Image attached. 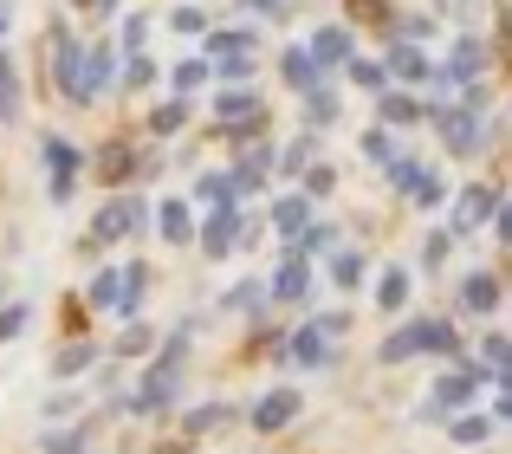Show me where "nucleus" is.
I'll list each match as a JSON object with an SVG mask.
<instances>
[{
    "label": "nucleus",
    "mask_w": 512,
    "mask_h": 454,
    "mask_svg": "<svg viewBox=\"0 0 512 454\" xmlns=\"http://www.w3.org/2000/svg\"><path fill=\"white\" fill-rule=\"evenodd\" d=\"M253 26H227V33H201V59H247Z\"/></svg>",
    "instance_id": "aec40b11"
},
{
    "label": "nucleus",
    "mask_w": 512,
    "mask_h": 454,
    "mask_svg": "<svg viewBox=\"0 0 512 454\" xmlns=\"http://www.w3.org/2000/svg\"><path fill=\"white\" fill-rule=\"evenodd\" d=\"M143 286H150V266H124V305H117V312H137V305H143Z\"/></svg>",
    "instance_id": "58836bf2"
},
{
    "label": "nucleus",
    "mask_w": 512,
    "mask_h": 454,
    "mask_svg": "<svg viewBox=\"0 0 512 454\" xmlns=\"http://www.w3.org/2000/svg\"><path fill=\"white\" fill-rule=\"evenodd\" d=\"M150 344H156V331H150V325H130L124 338H117V357H143Z\"/></svg>",
    "instance_id": "79ce46f5"
},
{
    "label": "nucleus",
    "mask_w": 512,
    "mask_h": 454,
    "mask_svg": "<svg viewBox=\"0 0 512 454\" xmlns=\"http://www.w3.org/2000/svg\"><path fill=\"white\" fill-rule=\"evenodd\" d=\"M117 85V46L111 39H98V46H85V72H78V104H91L98 91Z\"/></svg>",
    "instance_id": "6e6552de"
},
{
    "label": "nucleus",
    "mask_w": 512,
    "mask_h": 454,
    "mask_svg": "<svg viewBox=\"0 0 512 454\" xmlns=\"http://www.w3.org/2000/svg\"><path fill=\"white\" fill-rule=\"evenodd\" d=\"M448 435H454L461 448H480V442L493 435V422H487V416H454V422H448Z\"/></svg>",
    "instance_id": "f704fd0d"
},
{
    "label": "nucleus",
    "mask_w": 512,
    "mask_h": 454,
    "mask_svg": "<svg viewBox=\"0 0 512 454\" xmlns=\"http://www.w3.org/2000/svg\"><path fill=\"white\" fill-rule=\"evenodd\" d=\"M493 383H500V390L512 396V364H500V377H493Z\"/></svg>",
    "instance_id": "4d7b16f0"
},
{
    "label": "nucleus",
    "mask_w": 512,
    "mask_h": 454,
    "mask_svg": "<svg viewBox=\"0 0 512 454\" xmlns=\"http://www.w3.org/2000/svg\"><path fill=\"white\" fill-rule=\"evenodd\" d=\"M363 150H370L376 163H396V156H389V137H383V130H370V137H363Z\"/></svg>",
    "instance_id": "864d4df0"
},
{
    "label": "nucleus",
    "mask_w": 512,
    "mask_h": 454,
    "mask_svg": "<svg viewBox=\"0 0 512 454\" xmlns=\"http://www.w3.org/2000/svg\"><path fill=\"white\" fill-rule=\"evenodd\" d=\"M305 117H312V130H325V124H338V98H331L325 85L318 91H305Z\"/></svg>",
    "instance_id": "e433bc0d"
},
{
    "label": "nucleus",
    "mask_w": 512,
    "mask_h": 454,
    "mask_svg": "<svg viewBox=\"0 0 512 454\" xmlns=\"http://www.w3.org/2000/svg\"><path fill=\"white\" fill-rule=\"evenodd\" d=\"M273 227L286 240H299L305 227H312V202H305V195H279V202H273Z\"/></svg>",
    "instance_id": "393cba45"
},
{
    "label": "nucleus",
    "mask_w": 512,
    "mask_h": 454,
    "mask_svg": "<svg viewBox=\"0 0 512 454\" xmlns=\"http://www.w3.org/2000/svg\"><path fill=\"white\" fill-rule=\"evenodd\" d=\"M0 39H7V0H0Z\"/></svg>",
    "instance_id": "bf43d9fd"
},
{
    "label": "nucleus",
    "mask_w": 512,
    "mask_h": 454,
    "mask_svg": "<svg viewBox=\"0 0 512 454\" xmlns=\"http://www.w3.org/2000/svg\"><path fill=\"white\" fill-rule=\"evenodd\" d=\"M402 357H422V344H415V325H402V331H389V338H383V364H402Z\"/></svg>",
    "instance_id": "4c0bfd02"
},
{
    "label": "nucleus",
    "mask_w": 512,
    "mask_h": 454,
    "mask_svg": "<svg viewBox=\"0 0 512 454\" xmlns=\"http://www.w3.org/2000/svg\"><path fill=\"white\" fill-rule=\"evenodd\" d=\"M435 130L441 143H448V156H480V143H487V130H480V111H467V104H454V111H435Z\"/></svg>",
    "instance_id": "20e7f679"
},
{
    "label": "nucleus",
    "mask_w": 512,
    "mask_h": 454,
    "mask_svg": "<svg viewBox=\"0 0 512 454\" xmlns=\"http://www.w3.org/2000/svg\"><path fill=\"white\" fill-rule=\"evenodd\" d=\"M448 247H454L448 227H441V234H428V240H422V266H441V260H448Z\"/></svg>",
    "instance_id": "49530a36"
},
{
    "label": "nucleus",
    "mask_w": 512,
    "mask_h": 454,
    "mask_svg": "<svg viewBox=\"0 0 512 454\" xmlns=\"http://www.w3.org/2000/svg\"><path fill=\"white\" fill-rule=\"evenodd\" d=\"M389 182H396L415 208H435L441 195H448V189H441V176H428V163H415V156H396V163H389Z\"/></svg>",
    "instance_id": "423d86ee"
},
{
    "label": "nucleus",
    "mask_w": 512,
    "mask_h": 454,
    "mask_svg": "<svg viewBox=\"0 0 512 454\" xmlns=\"http://www.w3.org/2000/svg\"><path fill=\"white\" fill-rule=\"evenodd\" d=\"M286 351L299 357V364H325V357H331V351H325V338H318L312 325H299V331H292V338H286Z\"/></svg>",
    "instance_id": "c756f323"
},
{
    "label": "nucleus",
    "mask_w": 512,
    "mask_h": 454,
    "mask_svg": "<svg viewBox=\"0 0 512 454\" xmlns=\"http://www.w3.org/2000/svg\"><path fill=\"white\" fill-rule=\"evenodd\" d=\"M500 416H506V422H512V396H506V403H500Z\"/></svg>",
    "instance_id": "052dcab7"
},
{
    "label": "nucleus",
    "mask_w": 512,
    "mask_h": 454,
    "mask_svg": "<svg viewBox=\"0 0 512 454\" xmlns=\"http://www.w3.org/2000/svg\"><path fill=\"white\" fill-rule=\"evenodd\" d=\"M312 286H318L312 260H286V266H279V273H273V286H266V292H273L279 305H299V299H305V292H312Z\"/></svg>",
    "instance_id": "f3484780"
},
{
    "label": "nucleus",
    "mask_w": 512,
    "mask_h": 454,
    "mask_svg": "<svg viewBox=\"0 0 512 454\" xmlns=\"http://www.w3.org/2000/svg\"><path fill=\"white\" fill-rule=\"evenodd\" d=\"M493 215H500V189H493V182H467V189L454 195V227H448V234H474V227H493Z\"/></svg>",
    "instance_id": "39448f33"
},
{
    "label": "nucleus",
    "mask_w": 512,
    "mask_h": 454,
    "mask_svg": "<svg viewBox=\"0 0 512 454\" xmlns=\"http://www.w3.org/2000/svg\"><path fill=\"white\" fill-rule=\"evenodd\" d=\"M344 72H350V85H357V91H376V98H383V91H389V72H383V65H376V59H350Z\"/></svg>",
    "instance_id": "7c9ffc66"
},
{
    "label": "nucleus",
    "mask_w": 512,
    "mask_h": 454,
    "mask_svg": "<svg viewBox=\"0 0 512 454\" xmlns=\"http://www.w3.org/2000/svg\"><path fill=\"white\" fill-rule=\"evenodd\" d=\"M46 169H52V202H72V189H78V169H85V156L72 150L65 137H46Z\"/></svg>",
    "instance_id": "9d476101"
},
{
    "label": "nucleus",
    "mask_w": 512,
    "mask_h": 454,
    "mask_svg": "<svg viewBox=\"0 0 512 454\" xmlns=\"http://www.w3.org/2000/svg\"><path fill=\"white\" fill-rule=\"evenodd\" d=\"M98 182H130V176H143V163H137V150H130L124 137H111V143H98Z\"/></svg>",
    "instance_id": "4468645a"
},
{
    "label": "nucleus",
    "mask_w": 512,
    "mask_h": 454,
    "mask_svg": "<svg viewBox=\"0 0 512 454\" xmlns=\"http://www.w3.org/2000/svg\"><path fill=\"white\" fill-rule=\"evenodd\" d=\"M299 182H305L299 195H305V202H312V195H331V189H338V169H331V163H312V169H305Z\"/></svg>",
    "instance_id": "ea45409f"
},
{
    "label": "nucleus",
    "mask_w": 512,
    "mask_h": 454,
    "mask_svg": "<svg viewBox=\"0 0 512 454\" xmlns=\"http://www.w3.org/2000/svg\"><path fill=\"white\" fill-rule=\"evenodd\" d=\"M91 305H98V312H117V305H124V273H98L91 279Z\"/></svg>",
    "instance_id": "2f4dec72"
},
{
    "label": "nucleus",
    "mask_w": 512,
    "mask_h": 454,
    "mask_svg": "<svg viewBox=\"0 0 512 454\" xmlns=\"http://www.w3.org/2000/svg\"><path fill=\"white\" fill-rule=\"evenodd\" d=\"M143 221H150V208H143L137 195H117V202H111V208L98 215V234H91L85 247H104V240H124V234H137Z\"/></svg>",
    "instance_id": "1a4fd4ad"
},
{
    "label": "nucleus",
    "mask_w": 512,
    "mask_h": 454,
    "mask_svg": "<svg viewBox=\"0 0 512 454\" xmlns=\"http://www.w3.org/2000/svg\"><path fill=\"white\" fill-rule=\"evenodd\" d=\"M493 234H500L506 247H512V202H500V215H493Z\"/></svg>",
    "instance_id": "6e6d98bb"
},
{
    "label": "nucleus",
    "mask_w": 512,
    "mask_h": 454,
    "mask_svg": "<svg viewBox=\"0 0 512 454\" xmlns=\"http://www.w3.org/2000/svg\"><path fill=\"white\" fill-rule=\"evenodd\" d=\"M273 163H279V156H273V143H253V150L240 156L234 169H227V182H234V195H253V189H260L266 176H273Z\"/></svg>",
    "instance_id": "ddd939ff"
},
{
    "label": "nucleus",
    "mask_w": 512,
    "mask_h": 454,
    "mask_svg": "<svg viewBox=\"0 0 512 454\" xmlns=\"http://www.w3.org/2000/svg\"><path fill=\"white\" fill-rule=\"evenodd\" d=\"M169 26H175V33H208V13H201V7H175Z\"/></svg>",
    "instance_id": "37998d69"
},
{
    "label": "nucleus",
    "mask_w": 512,
    "mask_h": 454,
    "mask_svg": "<svg viewBox=\"0 0 512 454\" xmlns=\"http://www.w3.org/2000/svg\"><path fill=\"white\" fill-rule=\"evenodd\" d=\"M279 78H286V85L299 91V98H305V91H318V85H325V72L312 65V52H305V46H286V59H279Z\"/></svg>",
    "instance_id": "6ab92c4d"
},
{
    "label": "nucleus",
    "mask_w": 512,
    "mask_h": 454,
    "mask_svg": "<svg viewBox=\"0 0 512 454\" xmlns=\"http://www.w3.org/2000/svg\"><path fill=\"white\" fill-rule=\"evenodd\" d=\"M150 78H156L150 52H130V59H124V72H117V85H124V91H150Z\"/></svg>",
    "instance_id": "473e14b6"
},
{
    "label": "nucleus",
    "mask_w": 512,
    "mask_h": 454,
    "mask_svg": "<svg viewBox=\"0 0 512 454\" xmlns=\"http://www.w3.org/2000/svg\"><path fill=\"white\" fill-rule=\"evenodd\" d=\"M46 454H85V429H65V435H52Z\"/></svg>",
    "instance_id": "de8ad7c7"
},
{
    "label": "nucleus",
    "mask_w": 512,
    "mask_h": 454,
    "mask_svg": "<svg viewBox=\"0 0 512 454\" xmlns=\"http://www.w3.org/2000/svg\"><path fill=\"white\" fill-rule=\"evenodd\" d=\"M350 13H370V26H389V13H383V0H350Z\"/></svg>",
    "instance_id": "5fc2aeb1"
},
{
    "label": "nucleus",
    "mask_w": 512,
    "mask_h": 454,
    "mask_svg": "<svg viewBox=\"0 0 512 454\" xmlns=\"http://www.w3.org/2000/svg\"><path fill=\"white\" fill-rule=\"evenodd\" d=\"M299 409H305V390H292V383H286V390H266L260 403H253V429H260V435H279L292 416H299Z\"/></svg>",
    "instance_id": "9b49d317"
},
{
    "label": "nucleus",
    "mask_w": 512,
    "mask_h": 454,
    "mask_svg": "<svg viewBox=\"0 0 512 454\" xmlns=\"http://www.w3.org/2000/svg\"><path fill=\"white\" fill-rule=\"evenodd\" d=\"M415 344L422 351H441V357H461V331L448 318H415Z\"/></svg>",
    "instance_id": "b1692460"
},
{
    "label": "nucleus",
    "mask_w": 512,
    "mask_h": 454,
    "mask_svg": "<svg viewBox=\"0 0 512 454\" xmlns=\"http://www.w3.org/2000/svg\"><path fill=\"white\" fill-rule=\"evenodd\" d=\"M91 364H98V344L78 338V344H65V351L52 357V377H78V370H91Z\"/></svg>",
    "instance_id": "c85d7f7f"
},
{
    "label": "nucleus",
    "mask_w": 512,
    "mask_h": 454,
    "mask_svg": "<svg viewBox=\"0 0 512 454\" xmlns=\"http://www.w3.org/2000/svg\"><path fill=\"white\" fill-rule=\"evenodd\" d=\"M175 91H182V98H188V91H201V85H208V78H214V65L208 59H182V65H175Z\"/></svg>",
    "instance_id": "72a5a7b5"
},
{
    "label": "nucleus",
    "mask_w": 512,
    "mask_h": 454,
    "mask_svg": "<svg viewBox=\"0 0 512 454\" xmlns=\"http://www.w3.org/2000/svg\"><path fill=\"white\" fill-rule=\"evenodd\" d=\"M214 72H221L227 85H247V78H253V59H221V65H214Z\"/></svg>",
    "instance_id": "09e8293b"
},
{
    "label": "nucleus",
    "mask_w": 512,
    "mask_h": 454,
    "mask_svg": "<svg viewBox=\"0 0 512 454\" xmlns=\"http://www.w3.org/2000/svg\"><path fill=\"white\" fill-rule=\"evenodd\" d=\"M305 52H312L318 72H325V65H350V59H357V52H350V33H344V26H318Z\"/></svg>",
    "instance_id": "a211bd4d"
},
{
    "label": "nucleus",
    "mask_w": 512,
    "mask_h": 454,
    "mask_svg": "<svg viewBox=\"0 0 512 454\" xmlns=\"http://www.w3.org/2000/svg\"><path fill=\"white\" fill-rule=\"evenodd\" d=\"M493 305H500V279H493V273H467V279H461V312L487 318Z\"/></svg>",
    "instance_id": "4be33fe9"
},
{
    "label": "nucleus",
    "mask_w": 512,
    "mask_h": 454,
    "mask_svg": "<svg viewBox=\"0 0 512 454\" xmlns=\"http://www.w3.org/2000/svg\"><path fill=\"white\" fill-rule=\"evenodd\" d=\"M26 318H33L26 305H7V312H0V344H13V338H20V331H26Z\"/></svg>",
    "instance_id": "a18cd8bd"
},
{
    "label": "nucleus",
    "mask_w": 512,
    "mask_h": 454,
    "mask_svg": "<svg viewBox=\"0 0 512 454\" xmlns=\"http://www.w3.org/2000/svg\"><path fill=\"white\" fill-rule=\"evenodd\" d=\"M78 72H85V46H78L65 26H52V78H59V91L78 104Z\"/></svg>",
    "instance_id": "f8f14e48"
},
{
    "label": "nucleus",
    "mask_w": 512,
    "mask_h": 454,
    "mask_svg": "<svg viewBox=\"0 0 512 454\" xmlns=\"http://www.w3.org/2000/svg\"><path fill=\"white\" fill-rule=\"evenodd\" d=\"M182 124H188V104L182 98H169V104H156V111H150V130H156V137H175Z\"/></svg>",
    "instance_id": "c9c22d12"
},
{
    "label": "nucleus",
    "mask_w": 512,
    "mask_h": 454,
    "mask_svg": "<svg viewBox=\"0 0 512 454\" xmlns=\"http://www.w3.org/2000/svg\"><path fill=\"white\" fill-rule=\"evenodd\" d=\"M376 117H383L389 130H415L428 117V104L415 98V91H383V98H376Z\"/></svg>",
    "instance_id": "dca6fc26"
},
{
    "label": "nucleus",
    "mask_w": 512,
    "mask_h": 454,
    "mask_svg": "<svg viewBox=\"0 0 512 454\" xmlns=\"http://www.w3.org/2000/svg\"><path fill=\"white\" fill-rule=\"evenodd\" d=\"M234 416V409H221V403H208V409H195V416H188V435H201V429H221V422Z\"/></svg>",
    "instance_id": "c03bdc74"
},
{
    "label": "nucleus",
    "mask_w": 512,
    "mask_h": 454,
    "mask_svg": "<svg viewBox=\"0 0 512 454\" xmlns=\"http://www.w3.org/2000/svg\"><path fill=\"white\" fill-rule=\"evenodd\" d=\"M312 331H318V338H344L350 318H344V312H325V318H312Z\"/></svg>",
    "instance_id": "8fccbe9b"
},
{
    "label": "nucleus",
    "mask_w": 512,
    "mask_h": 454,
    "mask_svg": "<svg viewBox=\"0 0 512 454\" xmlns=\"http://www.w3.org/2000/svg\"><path fill=\"white\" fill-rule=\"evenodd\" d=\"M487 364H512V338L493 331V338H487Z\"/></svg>",
    "instance_id": "603ef678"
},
{
    "label": "nucleus",
    "mask_w": 512,
    "mask_h": 454,
    "mask_svg": "<svg viewBox=\"0 0 512 454\" xmlns=\"http://www.w3.org/2000/svg\"><path fill=\"white\" fill-rule=\"evenodd\" d=\"M195 234H201V253H208V260H221V253H234V247H253V227L240 221V208H208V221H201Z\"/></svg>",
    "instance_id": "f03ea898"
},
{
    "label": "nucleus",
    "mask_w": 512,
    "mask_h": 454,
    "mask_svg": "<svg viewBox=\"0 0 512 454\" xmlns=\"http://www.w3.org/2000/svg\"><path fill=\"white\" fill-rule=\"evenodd\" d=\"M266 104H260V91L253 85H234V91H221V98H214V117H221V130L227 124H240V117H260Z\"/></svg>",
    "instance_id": "412c9836"
},
{
    "label": "nucleus",
    "mask_w": 512,
    "mask_h": 454,
    "mask_svg": "<svg viewBox=\"0 0 512 454\" xmlns=\"http://www.w3.org/2000/svg\"><path fill=\"white\" fill-rule=\"evenodd\" d=\"M383 72H396V78H402V91H415V85H428V78H435V65H428V52H422V46H402V39H396V46H389V65H383Z\"/></svg>",
    "instance_id": "2eb2a0df"
},
{
    "label": "nucleus",
    "mask_w": 512,
    "mask_h": 454,
    "mask_svg": "<svg viewBox=\"0 0 512 454\" xmlns=\"http://www.w3.org/2000/svg\"><path fill=\"white\" fill-rule=\"evenodd\" d=\"M376 305H383V312H402V305H409V266L376 273Z\"/></svg>",
    "instance_id": "bb28decb"
},
{
    "label": "nucleus",
    "mask_w": 512,
    "mask_h": 454,
    "mask_svg": "<svg viewBox=\"0 0 512 454\" xmlns=\"http://www.w3.org/2000/svg\"><path fill=\"white\" fill-rule=\"evenodd\" d=\"M72 7H98V0H72Z\"/></svg>",
    "instance_id": "680f3d73"
},
{
    "label": "nucleus",
    "mask_w": 512,
    "mask_h": 454,
    "mask_svg": "<svg viewBox=\"0 0 512 454\" xmlns=\"http://www.w3.org/2000/svg\"><path fill=\"white\" fill-rule=\"evenodd\" d=\"M156 227H163V240H175V247L195 240V215H188V202H163V208H156Z\"/></svg>",
    "instance_id": "cd10ccee"
},
{
    "label": "nucleus",
    "mask_w": 512,
    "mask_h": 454,
    "mask_svg": "<svg viewBox=\"0 0 512 454\" xmlns=\"http://www.w3.org/2000/svg\"><path fill=\"white\" fill-rule=\"evenodd\" d=\"M435 78H448V85H480V78H487V39L461 33V39H454V52H448V65H441Z\"/></svg>",
    "instance_id": "0eeeda50"
},
{
    "label": "nucleus",
    "mask_w": 512,
    "mask_h": 454,
    "mask_svg": "<svg viewBox=\"0 0 512 454\" xmlns=\"http://www.w3.org/2000/svg\"><path fill=\"white\" fill-rule=\"evenodd\" d=\"M182 364H188V325H175L169 331V344L150 357V370H143V383H137V396L130 403L150 416V409H169L175 403V383H182Z\"/></svg>",
    "instance_id": "f257e3e1"
},
{
    "label": "nucleus",
    "mask_w": 512,
    "mask_h": 454,
    "mask_svg": "<svg viewBox=\"0 0 512 454\" xmlns=\"http://www.w3.org/2000/svg\"><path fill=\"white\" fill-rule=\"evenodd\" d=\"M500 33H506V46H512V7H506V20H500Z\"/></svg>",
    "instance_id": "13d9d810"
},
{
    "label": "nucleus",
    "mask_w": 512,
    "mask_h": 454,
    "mask_svg": "<svg viewBox=\"0 0 512 454\" xmlns=\"http://www.w3.org/2000/svg\"><path fill=\"white\" fill-rule=\"evenodd\" d=\"M143 39H150V20H124V52H143Z\"/></svg>",
    "instance_id": "3c124183"
},
{
    "label": "nucleus",
    "mask_w": 512,
    "mask_h": 454,
    "mask_svg": "<svg viewBox=\"0 0 512 454\" xmlns=\"http://www.w3.org/2000/svg\"><path fill=\"white\" fill-rule=\"evenodd\" d=\"M480 383H493V377H487V364H454L448 377L435 383V396H428V416H448V409H467V403H474V390H480Z\"/></svg>",
    "instance_id": "7ed1b4c3"
},
{
    "label": "nucleus",
    "mask_w": 512,
    "mask_h": 454,
    "mask_svg": "<svg viewBox=\"0 0 512 454\" xmlns=\"http://www.w3.org/2000/svg\"><path fill=\"white\" fill-rule=\"evenodd\" d=\"M20 111H26L20 65H13V52H0V124H20Z\"/></svg>",
    "instance_id": "5701e85b"
},
{
    "label": "nucleus",
    "mask_w": 512,
    "mask_h": 454,
    "mask_svg": "<svg viewBox=\"0 0 512 454\" xmlns=\"http://www.w3.org/2000/svg\"><path fill=\"white\" fill-rule=\"evenodd\" d=\"M279 169H286V176H305V169H312V137L286 143V156H279Z\"/></svg>",
    "instance_id": "a19ab883"
},
{
    "label": "nucleus",
    "mask_w": 512,
    "mask_h": 454,
    "mask_svg": "<svg viewBox=\"0 0 512 454\" xmlns=\"http://www.w3.org/2000/svg\"><path fill=\"white\" fill-rule=\"evenodd\" d=\"M363 279H370V260H363V247H338V253H331V286L357 292Z\"/></svg>",
    "instance_id": "a878e982"
}]
</instances>
